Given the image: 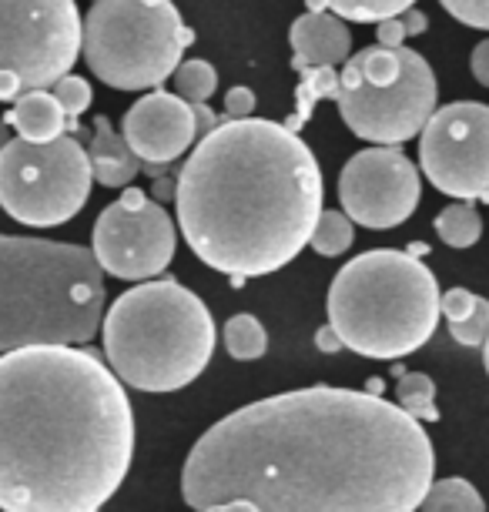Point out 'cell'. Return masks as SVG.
I'll list each match as a JSON object with an SVG mask.
<instances>
[{
    "instance_id": "cell-1",
    "label": "cell",
    "mask_w": 489,
    "mask_h": 512,
    "mask_svg": "<svg viewBox=\"0 0 489 512\" xmlns=\"http://www.w3.org/2000/svg\"><path fill=\"white\" fill-rule=\"evenodd\" d=\"M423 422L372 392L312 385L225 415L191 446L198 512H412L433 482Z\"/></svg>"
},
{
    "instance_id": "cell-2",
    "label": "cell",
    "mask_w": 489,
    "mask_h": 512,
    "mask_svg": "<svg viewBox=\"0 0 489 512\" xmlns=\"http://www.w3.org/2000/svg\"><path fill=\"white\" fill-rule=\"evenodd\" d=\"M0 355V509H101L134 456L124 382L98 352L78 345Z\"/></svg>"
},
{
    "instance_id": "cell-3",
    "label": "cell",
    "mask_w": 489,
    "mask_h": 512,
    "mask_svg": "<svg viewBox=\"0 0 489 512\" xmlns=\"http://www.w3.org/2000/svg\"><path fill=\"white\" fill-rule=\"evenodd\" d=\"M178 228L208 268L235 282L272 275L309 245L322 171L299 131L228 118L201 134L175 185Z\"/></svg>"
},
{
    "instance_id": "cell-4",
    "label": "cell",
    "mask_w": 489,
    "mask_h": 512,
    "mask_svg": "<svg viewBox=\"0 0 489 512\" xmlns=\"http://www.w3.org/2000/svg\"><path fill=\"white\" fill-rule=\"evenodd\" d=\"M91 248L0 235V352L88 345L104 318V278Z\"/></svg>"
},
{
    "instance_id": "cell-5",
    "label": "cell",
    "mask_w": 489,
    "mask_h": 512,
    "mask_svg": "<svg viewBox=\"0 0 489 512\" xmlns=\"http://www.w3.org/2000/svg\"><path fill=\"white\" fill-rule=\"evenodd\" d=\"M98 332L111 372L138 392H178L208 369L215 322L181 282H141L114 298Z\"/></svg>"
},
{
    "instance_id": "cell-6",
    "label": "cell",
    "mask_w": 489,
    "mask_h": 512,
    "mask_svg": "<svg viewBox=\"0 0 489 512\" xmlns=\"http://www.w3.org/2000/svg\"><path fill=\"white\" fill-rule=\"evenodd\" d=\"M329 325L362 359H406L439 325L436 275L412 251H366L332 278Z\"/></svg>"
},
{
    "instance_id": "cell-7",
    "label": "cell",
    "mask_w": 489,
    "mask_h": 512,
    "mask_svg": "<svg viewBox=\"0 0 489 512\" xmlns=\"http://www.w3.org/2000/svg\"><path fill=\"white\" fill-rule=\"evenodd\" d=\"M191 41L195 31L171 0H94L81 24L84 61L118 91L165 84Z\"/></svg>"
},
{
    "instance_id": "cell-8",
    "label": "cell",
    "mask_w": 489,
    "mask_h": 512,
    "mask_svg": "<svg viewBox=\"0 0 489 512\" xmlns=\"http://www.w3.org/2000/svg\"><path fill=\"white\" fill-rule=\"evenodd\" d=\"M335 104L356 138L406 144L436 111V74L406 44H372L342 61Z\"/></svg>"
},
{
    "instance_id": "cell-9",
    "label": "cell",
    "mask_w": 489,
    "mask_h": 512,
    "mask_svg": "<svg viewBox=\"0 0 489 512\" xmlns=\"http://www.w3.org/2000/svg\"><path fill=\"white\" fill-rule=\"evenodd\" d=\"M88 151L74 138H11L0 148V208L31 228H57L88 205Z\"/></svg>"
},
{
    "instance_id": "cell-10",
    "label": "cell",
    "mask_w": 489,
    "mask_h": 512,
    "mask_svg": "<svg viewBox=\"0 0 489 512\" xmlns=\"http://www.w3.org/2000/svg\"><path fill=\"white\" fill-rule=\"evenodd\" d=\"M81 54L74 0H0V101L54 88Z\"/></svg>"
},
{
    "instance_id": "cell-11",
    "label": "cell",
    "mask_w": 489,
    "mask_h": 512,
    "mask_svg": "<svg viewBox=\"0 0 489 512\" xmlns=\"http://www.w3.org/2000/svg\"><path fill=\"white\" fill-rule=\"evenodd\" d=\"M419 164L443 195L489 201V104L453 101L429 114Z\"/></svg>"
},
{
    "instance_id": "cell-12",
    "label": "cell",
    "mask_w": 489,
    "mask_h": 512,
    "mask_svg": "<svg viewBox=\"0 0 489 512\" xmlns=\"http://www.w3.org/2000/svg\"><path fill=\"white\" fill-rule=\"evenodd\" d=\"M175 245V221L138 188H128L94 221V258L101 272L124 282L161 275L175 258Z\"/></svg>"
},
{
    "instance_id": "cell-13",
    "label": "cell",
    "mask_w": 489,
    "mask_h": 512,
    "mask_svg": "<svg viewBox=\"0 0 489 512\" xmlns=\"http://www.w3.org/2000/svg\"><path fill=\"white\" fill-rule=\"evenodd\" d=\"M423 198L419 171L396 144H379L352 154L339 175V201L352 225L376 231L409 221Z\"/></svg>"
},
{
    "instance_id": "cell-14",
    "label": "cell",
    "mask_w": 489,
    "mask_h": 512,
    "mask_svg": "<svg viewBox=\"0 0 489 512\" xmlns=\"http://www.w3.org/2000/svg\"><path fill=\"white\" fill-rule=\"evenodd\" d=\"M121 134L141 164H175L198 141L191 104L168 91H151L131 104Z\"/></svg>"
},
{
    "instance_id": "cell-15",
    "label": "cell",
    "mask_w": 489,
    "mask_h": 512,
    "mask_svg": "<svg viewBox=\"0 0 489 512\" xmlns=\"http://www.w3.org/2000/svg\"><path fill=\"white\" fill-rule=\"evenodd\" d=\"M295 64L312 67H339L352 51V34L342 17L329 11H309L292 24L289 31Z\"/></svg>"
},
{
    "instance_id": "cell-16",
    "label": "cell",
    "mask_w": 489,
    "mask_h": 512,
    "mask_svg": "<svg viewBox=\"0 0 489 512\" xmlns=\"http://www.w3.org/2000/svg\"><path fill=\"white\" fill-rule=\"evenodd\" d=\"M91 178L104 188H124L138 178L141 158L131 151L124 134L111 128V118H94V138L88 144Z\"/></svg>"
},
{
    "instance_id": "cell-17",
    "label": "cell",
    "mask_w": 489,
    "mask_h": 512,
    "mask_svg": "<svg viewBox=\"0 0 489 512\" xmlns=\"http://www.w3.org/2000/svg\"><path fill=\"white\" fill-rule=\"evenodd\" d=\"M7 128H17L21 138L27 141H51L61 138L67 128V118L61 111V104L51 94V88L44 91H27L21 98H14V111L7 114Z\"/></svg>"
},
{
    "instance_id": "cell-18",
    "label": "cell",
    "mask_w": 489,
    "mask_h": 512,
    "mask_svg": "<svg viewBox=\"0 0 489 512\" xmlns=\"http://www.w3.org/2000/svg\"><path fill=\"white\" fill-rule=\"evenodd\" d=\"M299 71V91H295V114L285 128L299 131L305 121L312 118L315 104L319 101H335V91H339V67H312V64H295Z\"/></svg>"
},
{
    "instance_id": "cell-19",
    "label": "cell",
    "mask_w": 489,
    "mask_h": 512,
    "mask_svg": "<svg viewBox=\"0 0 489 512\" xmlns=\"http://www.w3.org/2000/svg\"><path fill=\"white\" fill-rule=\"evenodd\" d=\"M419 509H426V512H483L486 502L473 482L453 476V479L429 482L426 496L419 499Z\"/></svg>"
},
{
    "instance_id": "cell-20",
    "label": "cell",
    "mask_w": 489,
    "mask_h": 512,
    "mask_svg": "<svg viewBox=\"0 0 489 512\" xmlns=\"http://www.w3.org/2000/svg\"><path fill=\"white\" fill-rule=\"evenodd\" d=\"M436 235L449 248H473L479 235H483V221H479L476 208L469 201H456V205H449L436 215Z\"/></svg>"
},
{
    "instance_id": "cell-21",
    "label": "cell",
    "mask_w": 489,
    "mask_h": 512,
    "mask_svg": "<svg viewBox=\"0 0 489 512\" xmlns=\"http://www.w3.org/2000/svg\"><path fill=\"white\" fill-rule=\"evenodd\" d=\"M225 349L238 362H255L262 359L268 349L265 325L255 315H232L225 322Z\"/></svg>"
},
{
    "instance_id": "cell-22",
    "label": "cell",
    "mask_w": 489,
    "mask_h": 512,
    "mask_svg": "<svg viewBox=\"0 0 489 512\" xmlns=\"http://www.w3.org/2000/svg\"><path fill=\"white\" fill-rule=\"evenodd\" d=\"M396 405L406 409L412 419L419 422H436V385L423 372H402L396 382Z\"/></svg>"
},
{
    "instance_id": "cell-23",
    "label": "cell",
    "mask_w": 489,
    "mask_h": 512,
    "mask_svg": "<svg viewBox=\"0 0 489 512\" xmlns=\"http://www.w3.org/2000/svg\"><path fill=\"white\" fill-rule=\"evenodd\" d=\"M352 238H356V231H352V218L345 215V211H319V221H315L312 235H309V245L319 251L322 258H335L342 255V251L352 248Z\"/></svg>"
},
{
    "instance_id": "cell-24",
    "label": "cell",
    "mask_w": 489,
    "mask_h": 512,
    "mask_svg": "<svg viewBox=\"0 0 489 512\" xmlns=\"http://www.w3.org/2000/svg\"><path fill=\"white\" fill-rule=\"evenodd\" d=\"M416 0H325V11H332L342 21H356V24H376L386 17H399L402 11Z\"/></svg>"
},
{
    "instance_id": "cell-25",
    "label": "cell",
    "mask_w": 489,
    "mask_h": 512,
    "mask_svg": "<svg viewBox=\"0 0 489 512\" xmlns=\"http://www.w3.org/2000/svg\"><path fill=\"white\" fill-rule=\"evenodd\" d=\"M171 77H175V94H181L188 104L208 101L218 88V71L208 61H178Z\"/></svg>"
},
{
    "instance_id": "cell-26",
    "label": "cell",
    "mask_w": 489,
    "mask_h": 512,
    "mask_svg": "<svg viewBox=\"0 0 489 512\" xmlns=\"http://www.w3.org/2000/svg\"><path fill=\"white\" fill-rule=\"evenodd\" d=\"M54 98H57V104H61V111H64V118H67V124H78V114H84L91 108V84L84 81V77H74V74H64V77H57L54 81Z\"/></svg>"
},
{
    "instance_id": "cell-27",
    "label": "cell",
    "mask_w": 489,
    "mask_h": 512,
    "mask_svg": "<svg viewBox=\"0 0 489 512\" xmlns=\"http://www.w3.org/2000/svg\"><path fill=\"white\" fill-rule=\"evenodd\" d=\"M449 335H453L459 345H466V349H479V345L486 342V335H489V302H486V298L476 295L473 312H469L463 322L449 325Z\"/></svg>"
},
{
    "instance_id": "cell-28",
    "label": "cell",
    "mask_w": 489,
    "mask_h": 512,
    "mask_svg": "<svg viewBox=\"0 0 489 512\" xmlns=\"http://www.w3.org/2000/svg\"><path fill=\"white\" fill-rule=\"evenodd\" d=\"M459 24L476 27V31H489V0H439Z\"/></svg>"
},
{
    "instance_id": "cell-29",
    "label": "cell",
    "mask_w": 489,
    "mask_h": 512,
    "mask_svg": "<svg viewBox=\"0 0 489 512\" xmlns=\"http://www.w3.org/2000/svg\"><path fill=\"white\" fill-rule=\"evenodd\" d=\"M476 295L469 288H449L446 295H439V315H446V322H463V318L473 312Z\"/></svg>"
},
{
    "instance_id": "cell-30",
    "label": "cell",
    "mask_w": 489,
    "mask_h": 512,
    "mask_svg": "<svg viewBox=\"0 0 489 512\" xmlns=\"http://www.w3.org/2000/svg\"><path fill=\"white\" fill-rule=\"evenodd\" d=\"M252 111H255L252 88H232L225 94V114H228V118H248Z\"/></svg>"
},
{
    "instance_id": "cell-31",
    "label": "cell",
    "mask_w": 489,
    "mask_h": 512,
    "mask_svg": "<svg viewBox=\"0 0 489 512\" xmlns=\"http://www.w3.org/2000/svg\"><path fill=\"white\" fill-rule=\"evenodd\" d=\"M376 37H379V44H386V47L406 44V27H402V17H386V21H376Z\"/></svg>"
},
{
    "instance_id": "cell-32",
    "label": "cell",
    "mask_w": 489,
    "mask_h": 512,
    "mask_svg": "<svg viewBox=\"0 0 489 512\" xmlns=\"http://www.w3.org/2000/svg\"><path fill=\"white\" fill-rule=\"evenodd\" d=\"M469 71H473V77L483 88H489V41L473 47V54H469Z\"/></svg>"
},
{
    "instance_id": "cell-33",
    "label": "cell",
    "mask_w": 489,
    "mask_h": 512,
    "mask_svg": "<svg viewBox=\"0 0 489 512\" xmlns=\"http://www.w3.org/2000/svg\"><path fill=\"white\" fill-rule=\"evenodd\" d=\"M402 27H406V37H419L429 27V17L423 11H416V4L409 7V11H402Z\"/></svg>"
},
{
    "instance_id": "cell-34",
    "label": "cell",
    "mask_w": 489,
    "mask_h": 512,
    "mask_svg": "<svg viewBox=\"0 0 489 512\" xmlns=\"http://www.w3.org/2000/svg\"><path fill=\"white\" fill-rule=\"evenodd\" d=\"M191 114H195V131H198V138L205 131H212L215 124H218V118L212 114V108H208V101H195L191 104Z\"/></svg>"
},
{
    "instance_id": "cell-35",
    "label": "cell",
    "mask_w": 489,
    "mask_h": 512,
    "mask_svg": "<svg viewBox=\"0 0 489 512\" xmlns=\"http://www.w3.org/2000/svg\"><path fill=\"white\" fill-rule=\"evenodd\" d=\"M315 349L325 352V355H335V352L342 349V338L335 335L332 325H325V328H319V332H315Z\"/></svg>"
},
{
    "instance_id": "cell-36",
    "label": "cell",
    "mask_w": 489,
    "mask_h": 512,
    "mask_svg": "<svg viewBox=\"0 0 489 512\" xmlns=\"http://www.w3.org/2000/svg\"><path fill=\"white\" fill-rule=\"evenodd\" d=\"M155 195H158V198H175V188H171L168 181H158V185H155Z\"/></svg>"
},
{
    "instance_id": "cell-37",
    "label": "cell",
    "mask_w": 489,
    "mask_h": 512,
    "mask_svg": "<svg viewBox=\"0 0 489 512\" xmlns=\"http://www.w3.org/2000/svg\"><path fill=\"white\" fill-rule=\"evenodd\" d=\"M7 141H11V134H7V121H0V148H4Z\"/></svg>"
},
{
    "instance_id": "cell-38",
    "label": "cell",
    "mask_w": 489,
    "mask_h": 512,
    "mask_svg": "<svg viewBox=\"0 0 489 512\" xmlns=\"http://www.w3.org/2000/svg\"><path fill=\"white\" fill-rule=\"evenodd\" d=\"M366 392H372V395H382V379H372Z\"/></svg>"
},
{
    "instance_id": "cell-39",
    "label": "cell",
    "mask_w": 489,
    "mask_h": 512,
    "mask_svg": "<svg viewBox=\"0 0 489 512\" xmlns=\"http://www.w3.org/2000/svg\"><path fill=\"white\" fill-rule=\"evenodd\" d=\"M409 251H412V255H419V258H423L429 248H426V245H409Z\"/></svg>"
},
{
    "instance_id": "cell-40",
    "label": "cell",
    "mask_w": 489,
    "mask_h": 512,
    "mask_svg": "<svg viewBox=\"0 0 489 512\" xmlns=\"http://www.w3.org/2000/svg\"><path fill=\"white\" fill-rule=\"evenodd\" d=\"M483 362H486V372H489V335H486V342H483Z\"/></svg>"
}]
</instances>
